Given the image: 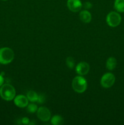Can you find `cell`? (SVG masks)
Segmentation results:
<instances>
[{"mask_svg":"<svg viewBox=\"0 0 124 125\" xmlns=\"http://www.w3.org/2000/svg\"><path fill=\"white\" fill-rule=\"evenodd\" d=\"M15 89L9 84H2L0 88V96L6 101H12L15 97Z\"/></svg>","mask_w":124,"mask_h":125,"instance_id":"cell-1","label":"cell"},{"mask_svg":"<svg viewBox=\"0 0 124 125\" xmlns=\"http://www.w3.org/2000/svg\"><path fill=\"white\" fill-rule=\"evenodd\" d=\"M14 52L8 47L0 49V63L2 64L10 63L14 59Z\"/></svg>","mask_w":124,"mask_h":125,"instance_id":"cell-2","label":"cell"},{"mask_svg":"<svg viewBox=\"0 0 124 125\" xmlns=\"http://www.w3.org/2000/svg\"><path fill=\"white\" fill-rule=\"evenodd\" d=\"M73 89L76 92L81 94L85 92L87 89V82L82 76H76L74 78L72 83Z\"/></svg>","mask_w":124,"mask_h":125,"instance_id":"cell-3","label":"cell"},{"mask_svg":"<svg viewBox=\"0 0 124 125\" xmlns=\"http://www.w3.org/2000/svg\"><path fill=\"white\" fill-rule=\"evenodd\" d=\"M122 18L121 16L119 13L116 12H109L106 17V22L107 24L111 27H116L120 24Z\"/></svg>","mask_w":124,"mask_h":125,"instance_id":"cell-4","label":"cell"},{"mask_svg":"<svg viewBox=\"0 0 124 125\" xmlns=\"http://www.w3.org/2000/svg\"><path fill=\"white\" fill-rule=\"evenodd\" d=\"M115 78L114 74L111 73H107L103 74L100 80V84L103 87L109 88L113 85L115 83Z\"/></svg>","mask_w":124,"mask_h":125,"instance_id":"cell-5","label":"cell"},{"mask_svg":"<svg viewBox=\"0 0 124 125\" xmlns=\"http://www.w3.org/2000/svg\"><path fill=\"white\" fill-rule=\"evenodd\" d=\"M37 117L43 122H47L51 118V112L46 107H40L37 110Z\"/></svg>","mask_w":124,"mask_h":125,"instance_id":"cell-6","label":"cell"},{"mask_svg":"<svg viewBox=\"0 0 124 125\" xmlns=\"http://www.w3.org/2000/svg\"><path fill=\"white\" fill-rule=\"evenodd\" d=\"M67 6L71 11L77 12L81 9L83 4L80 0H68Z\"/></svg>","mask_w":124,"mask_h":125,"instance_id":"cell-7","label":"cell"},{"mask_svg":"<svg viewBox=\"0 0 124 125\" xmlns=\"http://www.w3.org/2000/svg\"><path fill=\"white\" fill-rule=\"evenodd\" d=\"M90 69L89 65L85 62H81L77 65L75 71L79 75L83 76L87 74Z\"/></svg>","mask_w":124,"mask_h":125,"instance_id":"cell-8","label":"cell"},{"mask_svg":"<svg viewBox=\"0 0 124 125\" xmlns=\"http://www.w3.org/2000/svg\"><path fill=\"white\" fill-rule=\"evenodd\" d=\"M28 98L26 96L22 95H19L15 97L14 103L18 107L23 108L28 106Z\"/></svg>","mask_w":124,"mask_h":125,"instance_id":"cell-9","label":"cell"},{"mask_svg":"<svg viewBox=\"0 0 124 125\" xmlns=\"http://www.w3.org/2000/svg\"><path fill=\"white\" fill-rule=\"evenodd\" d=\"M79 17H80V19L81 20V21L85 23H89L91 21V18H92L91 14L88 10L81 11L79 14Z\"/></svg>","mask_w":124,"mask_h":125,"instance_id":"cell-10","label":"cell"},{"mask_svg":"<svg viewBox=\"0 0 124 125\" xmlns=\"http://www.w3.org/2000/svg\"><path fill=\"white\" fill-rule=\"evenodd\" d=\"M117 65V60L113 57H111L107 60L106 63V67L108 70H113L115 68Z\"/></svg>","mask_w":124,"mask_h":125,"instance_id":"cell-11","label":"cell"},{"mask_svg":"<svg viewBox=\"0 0 124 125\" xmlns=\"http://www.w3.org/2000/svg\"><path fill=\"white\" fill-rule=\"evenodd\" d=\"M114 9L119 12H124V0H115Z\"/></svg>","mask_w":124,"mask_h":125,"instance_id":"cell-12","label":"cell"},{"mask_svg":"<svg viewBox=\"0 0 124 125\" xmlns=\"http://www.w3.org/2000/svg\"><path fill=\"white\" fill-rule=\"evenodd\" d=\"M51 124L53 125H61L63 124L64 120L63 117L58 115H55L51 118Z\"/></svg>","mask_w":124,"mask_h":125,"instance_id":"cell-13","label":"cell"},{"mask_svg":"<svg viewBox=\"0 0 124 125\" xmlns=\"http://www.w3.org/2000/svg\"><path fill=\"white\" fill-rule=\"evenodd\" d=\"M38 96V95L35 92L32 91V90H30L27 94V98L28 100L33 103L37 101Z\"/></svg>","mask_w":124,"mask_h":125,"instance_id":"cell-14","label":"cell"},{"mask_svg":"<svg viewBox=\"0 0 124 125\" xmlns=\"http://www.w3.org/2000/svg\"><path fill=\"white\" fill-rule=\"evenodd\" d=\"M38 110V107L36 104L34 103L30 104L28 105L27 107V111L29 113H35V112H37Z\"/></svg>","mask_w":124,"mask_h":125,"instance_id":"cell-15","label":"cell"},{"mask_svg":"<svg viewBox=\"0 0 124 125\" xmlns=\"http://www.w3.org/2000/svg\"><path fill=\"white\" fill-rule=\"evenodd\" d=\"M66 65L68 66V68H71V69H72L74 67V66H75V62H74L73 57H68L66 59Z\"/></svg>","mask_w":124,"mask_h":125,"instance_id":"cell-16","label":"cell"},{"mask_svg":"<svg viewBox=\"0 0 124 125\" xmlns=\"http://www.w3.org/2000/svg\"><path fill=\"white\" fill-rule=\"evenodd\" d=\"M45 100H46V98H45L44 95H42V94H40L38 96V100L36 102L39 104H43L44 103Z\"/></svg>","mask_w":124,"mask_h":125,"instance_id":"cell-17","label":"cell"},{"mask_svg":"<svg viewBox=\"0 0 124 125\" xmlns=\"http://www.w3.org/2000/svg\"><path fill=\"white\" fill-rule=\"evenodd\" d=\"M82 6H83L84 8L86 9H89L92 7V5L90 2H85Z\"/></svg>","mask_w":124,"mask_h":125,"instance_id":"cell-18","label":"cell"},{"mask_svg":"<svg viewBox=\"0 0 124 125\" xmlns=\"http://www.w3.org/2000/svg\"><path fill=\"white\" fill-rule=\"evenodd\" d=\"M21 122L22 124L29 125V119L28 118H27V117H24V118H23L21 120Z\"/></svg>","mask_w":124,"mask_h":125,"instance_id":"cell-19","label":"cell"},{"mask_svg":"<svg viewBox=\"0 0 124 125\" xmlns=\"http://www.w3.org/2000/svg\"><path fill=\"white\" fill-rule=\"evenodd\" d=\"M4 83V78L2 77V76L1 74H0V87H1V85L3 84Z\"/></svg>","mask_w":124,"mask_h":125,"instance_id":"cell-20","label":"cell"},{"mask_svg":"<svg viewBox=\"0 0 124 125\" xmlns=\"http://www.w3.org/2000/svg\"><path fill=\"white\" fill-rule=\"evenodd\" d=\"M2 1H7V0H2Z\"/></svg>","mask_w":124,"mask_h":125,"instance_id":"cell-21","label":"cell"}]
</instances>
